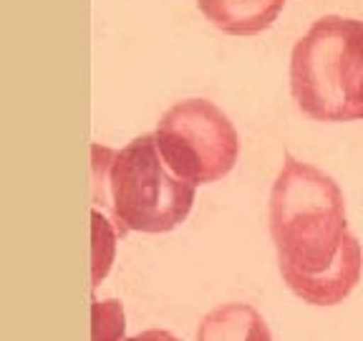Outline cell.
Masks as SVG:
<instances>
[{"label":"cell","mask_w":363,"mask_h":341,"mask_svg":"<svg viewBox=\"0 0 363 341\" xmlns=\"http://www.w3.org/2000/svg\"><path fill=\"white\" fill-rule=\"evenodd\" d=\"M270 235L285 286L308 306H338L363 273L338 182L285 152L270 190Z\"/></svg>","instance_id":"6da1fadb"},{"label":"cell","mask_w":363,"mask_h":341,"mask_svg":"<svg viewBox=\"0 0 363 341\" xmlns=\"http://www.w3.org/2000/svg\"><path fill=\"white\" fill-rule=\"evenodd\" d=\"M94 200L108 205L116 233H169L192 212L197 185L167 167L157 136L142 134L126 147L94 144Z\"/></svg>","instance_id":"7a4b0ae2"},{"label":"cell","mask_w":363,"mask_h":341,"mask_svg":"<svg viewBox=\"0 0 363 341\" xmlns=\"http://www.w3.org/2000/svg\"><path fill=\"white\" fill-rule=\"evenodd\" d=\"M290 91L315 121H363V21L318 18L293 45Z\"/></svg>","instance_id":"3957f363"},{"label":"cell","mask_w":363,"mask_h":341,"mask_svg":"<svg viewBox=\"0 0 363 341\" xmlns=\"http://www.w3.org/2000/svg\"><path fill=\"white\" fill-rule=\"evenodd\" d=\"M154 136L167 167L197 188L230 175L240 154L235 124L207 99H184L169 107Z\"/></svg>","instance_id":"277c9868"},{"label":"cell","mask_w":363,"mask_h":341,"mask_svg":"<svg viewBox=\"0 0 363 341\" xmlns=\"http://www.w3.org/2000/svg\"><path fill=\"white\" fill-rule=\"evenodd\" d=\"M197 6L215 28L230 36H255L275 23L285 0H197Z\"/></svg>","instance_id":"5b68a950"},{"label":"cell","mask_w":363,"mask_h":341,"mask_svg":"<svg viewBox=\"0 0 363 341\" xmlns=\"http://www.w3.org/2000/svg\"><path fill=\"white\" fill-rule=\"evenodd\" d=\"M197 341H272V331L255 306L233 301L204 313Z\"/></svg>","instance_id":"8992f818"},{"label":"cell","mask_w":363,"mask_h":341,"mask_svg":"<svg viewBox=\"0 0 363 341\" xmlns=\"http://www.w3.org/2000/svg\"><path fill=\"white\" fill-rule=\"evenodd\" d=\"M126 316L116 298L91 303V341H124Z\"/></svg>","instance_id":"52a82bcc"},{"label":"cell","mask_w":363,"mask_h":341,"mask_svg":"<svg viewBox=\"0 0 363 341\" xmlns=\"http://www.w3.org/2000/svg\"><path fill=\"white\" fill-rule=\"evenodd\" d=\"M124 341H182V339L164 329H147V331H139V334H134V336H126Z\"/></svg>","instance_id":"ba28073f"}]
</instances>
